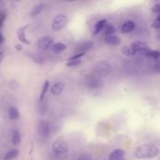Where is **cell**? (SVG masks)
Wrapping results in <instances>:
<instances>
[{
    "label": "cell",
    "mask_w": 160,
    "mask_h": 160,
    "mask_svg": "<svg viewBox=\"0 0 160 160\" xmlns=\"http://www.w3.org/2000/svg\"><path fill=\"white\" fill-rule=\"evenodd\" d=\"M159 154L158 148L154 144H142L135 151V157L140 159H150L158 157Z\"/></svg>",
    "instance_id": "6da1fadb"
},
{
    "label": "cell",
    "mask_w": 160,
    "mask_h": 160,
    "mask_svg": "<svg viewBox=\"0 0 160 160\" xmlns=\"http://www.w3.org/2000/svg\"><path fill=\"white\" fill-rule=\"evenodd\" d=\"M111 64L107 61H100L94 67V72L98 77H106L111 73Z\"/></svg>",
    "instance_id": "7a4b0ae2"
},
{
    "label": "cell",
    "mask_w": 160,
    "mask_h": 160,
    "mask_svg": "<svg viewBox=\"0 0 160 160\" xmlns=\"http://www.w3.org/2000/svg\"><path fill=\"white\" fill-rule=\"evenodd\" d=\"M68 22V18L67 15L65 14H60V15H57L53 21H52V28L53 31H60L62 30L63 28H65L67 26Z\"/></svg>",
    "instance_id": "3957f363"
},
{
    "label": "cell",
    "mask_w": 160,
    "mask_h": 160,
    "mask_svg": "<svg viewBox=\"0 0 160 160\" xmlns=\"http://www.w3.org/2000/svg\"><path fill=\"white\" fill-rule=\"evenodd\" d=\"M54 44L53 38L50 36H45L40 38L38 42H37V46L38 49L42 50V51H47L49 49H52V45Z\"/></svg>",
    "instance_id": "277c9868"
},
{
    "label": "cell",
    "mask_w": 160,
    "mask_h": 160,
    "mask_svg": "<svg viewBox=\"0 0 160 160\" xmlns=\"http://www.w3.org/2000/svg\"><path fill=\"white\" fill-rule=\"evenodd\" d=\"M52 150L57 155H63L66 154L68 151V145L66 142L63 141H57L52 145Z\"/></svg>",
    "instance_id": "5b68a950"
},
{
    "label": "cell",
    "mask_w": 160,
    "mask_h": 160,
    "mask_svg": "<svg viewBox=\"0 0 160 160\" xmlns=\"http://www.w3.org/2000/svg\"><path fill=\"white\" fill-rule=\"evenodd\" d=\"M130 47L136 52H145L148 51V44L143 41H134L131 43Z\"/></svg>",
    "instance_id": "8992f818"
},
{
    "label": "cell",
    "mask_w": 160,
    "mask_h": 160,
    "mask_svg": "<svg viewBox=\"0 0 160 160\" xmlns=\"http://www.w3.org/2000/svg\"><path fill=\"white\" fill-rule=\"evenodd\" d=\"M38 132H39V135L43 138L49 137V135H50L49 124L45 121H40L38 124Z\"/></svg>",
    "instance_id": "52a82bcc"
},
{
    "label": "cell",
    "mask_w": 160,
    "mask_h": 160,
    "mask_svg": "<svg viewBox=\"0 0 160 160\" xmlns=\"http://www.w3.org/2000/svg\"><path fill=\"white\" fill-rule=\"evenodd\" d=\"M93 45H94V43L90 40L84 41L76 48V52H77V53H86L88 51H90L93 48Z\"/></svg>",
    "instance_id": "ba28073f"
},
{
    "label": "cell",
    "mask_w": 160,
    "mask_h": 160,
    "mask_svg": "<svg viewBox=\"0 0 160 160\" xmlns=\"http://www.w3.org/2000/svg\"><path fill=\"white\" fill-rule=\"evenodd\" d=\"M135 27H136V24L133 21H127L121 26V32L123 34H128V33H131L135 29Z\"/></svg>",
    "instance_id": "9c48e42d"
},
{
    "label": "cell",
    "mask_w": 160,
    "mask_h": 160,
    "mask_svg": "<svg viewBox=\"0 0 160 160\" xmlns=\"http://www.w3.org/2000/svg\"><path fill=\"white\" fill-rule=\"evenodd\" d=\"M105 43L110 45V46H118L121 43V38L118 36L115 35H112V36H108L105 38L104 39Z\"/></svg>",
    "instance_id": "30bf717a"
},
{
    "label": "cell",
    "mask_w": 160,
    "mask_h": 160,
    "mask_svg": "<svg viewBox=\"0 0 160 160\" xmlns=\"http://www.w3.org/2000/svg\"><path fill=\"white\" fill-rule=\"evenodd\" d=\"M86 84L91 89H97V88H100L103 85V82L98 78H91L87 81Z\"/></svg>",
    "instance_id": "8fae6325"
},
{
    "label": "cell",
    "mask_w": 160,
    "mask_h": 160,
    "mask_svg": "<svg viewBox=\"0 0 160 160\" xmlns=\"http://www.w3.org/2000/svg\"><path fill=\"white\" fill-rule=\"evenodd\" d=\"M65 89V84L63 82H56L54 83L51 88V93L54 96H59L63 93Z\"/></svg>",
    "instance_id": "7c38bea8"
},
{
    "label": "cell",
    "mask_w": 160,
    "mask_h": 160,
    "mask_svg": "<svg viewBox=\"0 0 160 160\" xmlns=\"http://www.w3.org/2000/svg\"><path fill=\"white\" fill-rule=\"evenodd\" d=\"M125 157V151L122 149H116L114 150L109 157L110 160H121Z\"/></svg>",
    "instance_id": "4fadbf2b"
},
{
    "label": "cell",
    "mask_w": 160,
    "mask_h": 160,
    "mask_svg": "<svg viewBox=\"0 0 160 160\" xmlns=\"http://www.w3.org/2000/svg\"><path fill=\"white\" fill-rule=\"evenodd\" d=\"M26 27H27V25H25V26L20 28V29L18 30V32H17V35H18V38H19V40H20L21 42L25 43V44H29L30 41L27 40V38H26V37H25V28H26Z\"/></svg>",
    "instance_id": "5bb4252c"
},
{
    "label": "cell",
    "mask_w": 160,
    "mask_h": 160,
    "mask_svg": "<svg viewBox=\"0 0 160 160\" xmlns=\"http://www.w3.org/2000/svg\"><path fill=\"white\" fill-rule=\"evenodd\" d=\"M44 8H45V5L43 4V3H40V4H38L37 6H35L34 8H33V9L31 10V12H30V17H36L37 15H38L43 9H44Z\"/></svg>",
    "instance_id": "9a60e30c"
},
{
    "label": "cell",
    "mask_w": 160,
    "mask_h": 160,
    "mask_svg": "<svg viewBox=\"0 0 160 160\" xmlns=\"http://www.w3.org/2000/svg\"><path fill=\"white\" fill-rule=\"evenodd\" d=\"M52 50L54 53H61L66 50V45L62 42H56L52 45Z\"/></svg>",
    "instance_id": "2e32d148"
},
{
    "label": "cell",
    "mask_w": 160,
    "mask_h": 160,
    "mask_svg": "<svg viewBox=\"0 0 160 160\" xmlns=\"http://www.w3.org/2000/svg\"><path fill=\"white\" fill-rule=\"evenodd\" d=\"M27 55L29 56V58H31L35 63L38 64V65H42L44 63V59L39 55V54H37V53H34V52H27Z\"/></svg>",
    "instance_id": "e0dca14e"
},
{
    "label": "cell",
    "mask_w": 160,
    "mask_h": 160,
    "mask_svg": "<svg viewBox=\"0 0 160 160\" xmlns=\"http://www.w3.org/2000/svg\"><path fill=\"white\" fill-rule=\"evenodd\" d=\"M8 117H9L11 120H16V119H18L19 116H20L18 109H17L16 107H13V106H11V107L8 109Z\"/></svg>",
    "instance_id": "ac0fdd59"
},
{
    "label": "cell",
    "mask_w": 160,
    "mask_h": 160,
    "mask_svg": "<svg viewBox=\"0 0 160 160\" xmlns=\"http://www.w3.org/2000/svg\"><path fill=\"white\" fill-rule=\"evenodd\" d=\"M19 155V150L18 149H11L9 150L5 156H4V160H11L14 158H16Z\"/></svg>",
    "instance_id": "d6986e66"
},
{
    "label": "cell",
    "mask_w": 160,
    "mask_h": 160,
    "mask_svg": "<svg viewBox=\"0 0 160 160\" xmlns=\"http://www.w3.org/2000/svg\"><path fill=\"white\" fill-rule=\"evenodd\" d=\"M107 24V21L106 20H100L98 21L96 25H95V34H98L101 30H103L105 28Z\"/></svg>",
    "instance_id": "ffe728a7"
},
{
    "label": "cell",
    "mask_w": 160,
    "mask_h": 160,
    "mask_svg": "<svg viewBox=\"0 0 160 160\" xmlns=\"http://www.w3.org/2000/svg\"><path fill=\"white\" fill-rule=\"evenodd\" d=\"M21 140H22V138H21L20 132H19L18 130H14L13 133H12V137H11V141H12L13 144H15V145L20 144Z\"/></svg>",
    "instance_id": "44dd1931"
},
{
    "label": "cell",
    "mask_w": 160,
    "mask_h": 160,
    "mask_svg": "<svg viewBox=\"0 0 160 160\" xmlns=\"http://www.w3.org/2000/svg\"><path fill=\"white\" fill-rule=\"evenodd\" d=\"M49 84H50L49 81H45V82H44L43 86H42V89H41L40 97H39V101H43L44 97H45V95H46V93H47V91H48V89H49Z\"/></svg>",
    "instance_id": "7402d4cb"
},
{
    "label": "cell",
    "mask_w": 160,
    "mask_h": 160,
    "mask_svg": "<svg viewBox=\"0 0 160 160\" xmlns=\"http://www.w3.org/2000/svg\"><path fill=\"white\" fill-rule=\"evenodd\" d=\"M122 52H123V54H125V55H127V56H133V55H135V54L137 53L130 46H126V47H124V48L122 49Z\"/></svg>",
    "instance_id": "603a6c76"
},
{
    "label": "cell",
    "mask_w": 160,
    "mask_h": 160,
    "mask_svg": "<svg viewBox=\"0 0 160 160\" xmlns=\"http://www.w3.org/2000/svg\"><path fill=\"white\" fill-rule=\"evenodd\" d=\"M38 113L40 115H44L46 114L47 111H48V105L45 103V102H42V101H39V104H38Z\"/></svg>",
    "instance_id": "cb8c5ba5"
},
{
    "label": "cell",
    "mask_w": 160,
    "mask_h": 160,
    "mask_svg": "<svg viewBox=\"0 0 160 160\" xmlns=\"http://www.w3.org/2000/svg\"><path fill=\"white\" fill-rule=\"evenodd\" d=\"M145 54L151 58H154V59H158L160 57V52L159 51H157V50H154V51H150L148 50L147 52H145Z\"/></svg>",
    "instance_id": "d4e9b609"
},
{
    "label": "cell",
    "mask_w": 160,
    "mask_h": 160,
    "mask_svg": "<svg viewBox=\"0 0 160 160\" xmlns=\"http://www.w3.org/2000/svg\"><path fill=\"white\" fill-rule=\"evenodd\" d=\"M114 33H115V28H114L112 25H108V26L105 28V30H104V34L106 35V37L112 36V35H113Z\"/></svg>",
    "instance_id": "484cf974"
},
{
    "label": "cell",
    "mask_w": 160,
    "mask_h": 160,
    "mask_svg": "<svg viewBox=\"0 0 160 160\" xmlns=\"http://www.w3.org/2000/svg\"><path fill=\"white\" fill-rule=\"evenodd\" d=\"M82 63V60L81 59H78V60H70L67 63V67H76V66H79L80 64Z\"/></svg>",
    "instance_id": "4316f807"
},
{
    "label": "cell",
    "mask_w": 160,
    "mask_h": 160,
    "mask_svg": "<svg viewBox=\"0 0 160 160\" xmlns=\"http://www.w3.org/2000/svg\"><path fill=\"white\" fill-rule=\"evenodd\" d=\"M92 159V156L90 154H87V153H84V154H82L80 155L77 159L76 160H91Z\"/></svg>",
    "instance_id": "83f0119b"
},
{
    "label": "cell",
    "mask_w": 160,
    "mask_h": 160,
    "mask_svg": "<svg viewBox=\"0 0 160 160\" xmlns=\"http://www.w3.org/2000/svg\"><path fill=\"white\" fill-rule=\"evenodd\" d=\"M152 27L157 28V29H160V15L154 21V22L152 23Z\"/></svg>",
    "instance_id": "f1b7e54d"
},
{
    "label": "cell",
    "mask_w": 160,
    "mask_h": 160,
    "mask_svg": "<svg viewBox=\"0 0 160 160\" xmlns=\"http://www.w3.org/2000/svg\"><path fill=\"white\" fill-rule=\"evenodd\" d=\"M152 11H153L154 13L160 14V4H156V5H154V7L152 8Z\"/></svg>",
    "instance_id": "f546056e"
},
{
    "label": "cell",
    "mask_w": 160,
    "mask_h": 160,
    "mask_svg": "<svg viewBox=\"0 0 160 160\" xmlns=\"http://www.w3.org/2000/svg\"><path fill=\"white\" fill-rule=\"evenodd\" d=\"M5 19H6V13L0 12V26L2 25V23H3V22L5 21Z\"/></svg>",
    "instance_id": "4dcf8cb0"
},
{
    "label": "cell",
    "mask_w": 160,
    "mask_h": 160,
    "mask_svg": "<svg viewBox=\"0 0 160 160\" xmlns=\"http://www.w3.org/2000/svg\"><path fill=\"white\" fill-rule=\"evenodd\" d=\"M3 41H4V37H3V35H2V33H1V31H0V44H1Z\"/></svg>",
    "instance_id": "1f68e13d"
},
{
    "label": "cell",
    "mask_w": 160,
    "mask_h": 160,
    "mask_svg": "<svg viewBox=\"0 0 160 160\" xmlns=\"http://www.w3.org/2000/svg\"><path fill=\"white\" fill-rule=\"evenodd\" d=\"M2 57H3V55H2V53L0 52V63H1V60H2Z\"/></svg>",
    "instance_id": "d6a6232c"
},
{
    "label": "cell",
    "mask_w": 160,
    "mask_h": 160,
    "mask_svg": "<svg viewBox=\"0 0 160 160\" xmlns=\"http://www.w3.org/2000/svg\"><path fill=\"white\" fill-rule=\"evenodd\" d=\"M158 39H159V40H160V38H158Z\"/></svg>",
    "instance_id": "836d02e7"
}]
</instances>
